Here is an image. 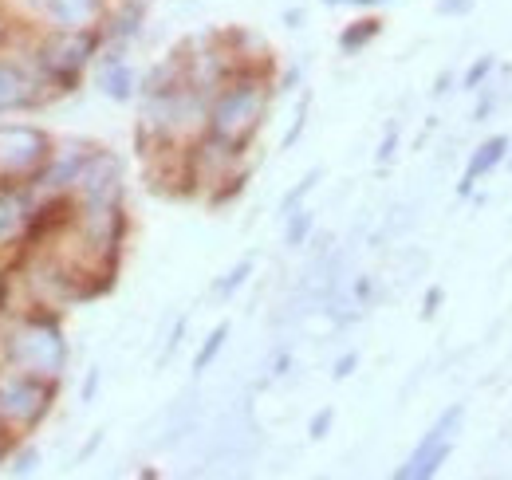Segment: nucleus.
Listing matches in <instances>:
<instances>
[{"label": "nucleus", "instance_id": "1", "mask_svg": "<svg viewBox=\"0 0 512 480\" xmlns=\"http://www.w3.org/2000/svg\"><path fill=\"white\" fill-rule=\"evenodd\" d=\"M8 359L16 362L24 374H36V378L48 374V378H52V374H60V366H64L67 347L52 323H24V327L8 339Z\"/></svg>", "mask_w": 512, "mask_h": 480}, {"label": "nucleus", "instance_id": "17", "mask_svg": "<svg viewBox=\"0 0 512 480\" xmlns=\"http://www.w3.org/2000/svg\"><path fill=\"white\" fill-rule=\"evenodd\" d=\"M312 185H316V174H308V178H304V185H300L296 193H288V201H284V209H292V205H296V201H300V197H304V193H308Z\"/></svg>", "mask_w": 512, "mask_h": 480}, {"label": "nucleus", "instance_id": "15", "mask_svg": "<svg viewBox=\"0 0 512 480\" xmlns=\"http://www.w3.org/2000/svg\"><path fill=\"white\" fill-rule=\"evenodd\" d=\"M489 71H493V56H485V60H477V63H473V67H469V75H465V87L473 91V87H477V83H481V79H485Z\"/></svg>", "mask_w": 512, "mask_h": 480}, {"label": "nucleus", "instance_id": "5", "mask_svg": "<svg viewBox=\"0 0 512 480\" xmlns=\"http://www.w3.org/2000/svg\"><path fill=\"white\" fill-rule=\"evenodd\" d=\"M87 52H91V36H60V40H52V44L40 52V60H44V67H48L52 75L71 79V75L83 67Z\"/></svg>", "mask_w": 512, "mask_h": 480}, {"label": "nucleus", "instance_id": "2", "mask_svg": "<svg viewBox=\"0 0 512 480\" xmlns=\"http://www.w3.org/2000/svg\"><path fill=\"white\" fill-rule=\"evenodd\" d=\"M48 410V390L36 374H8L0 382V418L12 425H32Z\"/></svg>", "mask_w": 512, "mask_h": 480}, {"label": "nucleus", "instance_id": "3", "mask_svg": "<svg viewBox=\"0 0 512 480\" xmlns=\"http://www.w3.org/2000/svg\"><path fill=\"white\" fill-rule=\"evenodd\" d=\"M44 158H48L44 134L28 130V126H4L0 130V178L32 174Z\"/></svg>", "mask_w": 512, "mask_h": 480}, {"label": "nucleus", "instance_id": "16", "mask_svg": "<svg viewBox=\"0 0 512 480\" xmlns=\"http://www.w3.org/2000/svg\"><path fill=\"white\" fill-rule=\"evenodd\" d=\"M249 272H253V264H249V260H245V264H237V268H233V272H229V280H225V284H221V292H233V288H241V284H245V276H249Z\"/></svg>", "mask_w": 512, "mask_h": 480}, {"label": "nucleus", "instance_id": "18", "mask_svg": "<svg viewBox=\"0 0 512 480\" xmlns=\"http://www.w3.org/2000/svg\"><path fill=\"white\" fill-rule=\"evenodd\" d=\"M438 303H442V292H438V288H434V292H426V307H422V315L430 319V315L438 311Z\"/></svg>", "mask_w": 512, "mask_h": 480}, {"label": "nucleus", "instance_id": "6", "mask_svg": "<svg viewBox=\"0 0 512 480\" xmlns=\"http://www.w3.org/2000/svg\"><path fill=\"white\" fill-rule=\"evenodd\" d=\"M505 150H509V138H489L477 154H473V162H469V170H465V178L457 181V193L465 197V193H473V185H477V178H485L489 170H497V162H505Z\"/></svg>", "mask_w": 512, "mask_h": 480}, {"label": "nucleus", "instance_id": "19", "mask_svg": "<svg viewBox=\"0 0 512 480\" xmlns=\"http://www.w3.org/2000/svg\"><path fill=\"white\" fill-rule=\"evenodd\" d=\"M331 425V410H323V414H316V421H312V437H323V429Z\"/></svg>", "mask_w": 512, "mask_h": 480}, {"label": "nucleus", "instance_id": "14", "mask_svg": "<svg viewBox=\"0 0 512 480\" xmlns=\"http://www.w3.org/2000/svg\"><path fill=\"white\" fill-rule=\"evenodd\" d=\"M308 229H312V213H292V225H288V244H292V248H296V244H304Z\"/></svg>", "mask_w": 512, "mask_h": 480}, {"label": "nucleus", "instance_id": "7", "mask_svg": "<svg viewBox=\"0 0 512 480\" xmlns=\"http://www.w3.org/2000/svg\"><path fill=\"white\" fill-rule=\"evenodd\" d=\"M457 418H461V406H453V410H446V414H442V421H438V425H434V429H430V433L422 437V445L414 449L410 465H406V469H398V477L414 480V473H418V465H422V461H426V457H430V453H434V449H438L442 441H449V429L457 425Z\"/></svg>", "mask_w": 512, "mask_h": 480}, {"label": "nucleus", "instance_id": "8", "mask_svg": "<svg viewBox=\"0 0 512 480\" xmlns=\"http://www.w3.org/2000/svg\"><path fill=\"white\" fill-rule=\"evenodd\" d=\"M48 12H52V20H56L60 28L75 32V28H83L87 20H95L99 0H48Z\"/></svg>", "mask_w": 512, "mask_h": 480}, {"label": "nucleus", "instance_id": "9", "mask_svg": "<svg viewBox=\"0 0 512 480\" xmlns=\"http://www.w3.org/2000/svg\"><path fill=\"white\" fill-rule=\"evenodd\" d=\"M24 221H28V205H24V197L12 193V189H0V244L16 237V233L24 229Z\"/></svg>", "mask_w": 512, "mask_h": 480}, {"label": "nucleus", "instance_id": "10", "mask_svg": "<svg viewBox=\"0 0 512 480\" xmlns=\"http://www.w3.org/2000/svg\"><path fill=\"white\" fill-rule=\"evenodd\" d=\"M32 99V87H28V79L16 71V67H8V63H0V111H12V107H24Z\"/></svg>", "mask_w": 512, "mask_h": 480}, {"label": "nucleus", "instance_id": "21", "mask_svg": "<svg viewBox=\"0 0 512 480\" xmlns=\"http://www.w3.org/2000/svg\"><path fill=\"white\" fill-rule=\"evenodd\" d=\"M461 8H469V0H446L442 4V12H461Z\"/></svg>", "mask_w": 512, "mask_h": 480}, {"label": "nucleus", "instance_id": "13", "mask_svg": "<svg viewBox=\"0 0 512 480\" xmlns=\"http://www.w3.org/2000/svg\"><path fill=\"white\" fill-rule=\"evenodd\" d=\"M225 335H229V327H217V331L209 335V343H205V347H201V355L193 359V370H197V374H201V370H209V362L221 355V347H225Z\"/></svg>", "mask_w": 512, "mask_h": 480}, {"label": "nucleus", "instance_id": "20", "mask_svg": "<svg viewBox=\"0 0 512 480\" xmlns=\"http://www.w3.org/2000/svg\"><path fill=\"white\" fill-rule=\"evenodd\" d=\"M351 366H355V355H347V359L335 366V378H347V374H351Z\"/></svg>", "mask_w": 512, "mask_h": 480}, {"label": "nucleus", "instance_id": "22", "mask_svg": "<svg viewBox=\"0 0 512 480\" xmlns=\"http://www.w3.org/2000/svg\"><path fill=\"white\" fill-rule=\"evenodd\" d=\"M351 4H383V0H351Z\"/></svg>", "mask_w": 512, "mask_h": 480}, {"label": "nucleus", "instance_id": "4", "mask_svg": "<svg viewBox=\"0 0 512 480\" xmlns=\"http://www.w3.org/2000/svg\"><path fill=\"white\" fill-rule=\"evenodd\" d=\"M256 115H260V91H256V87H237V91H229V95L217 103V111H213V130H217L221 138L237 142V138H245L256 126Z\"/></svg>", "mask_w": 512, "mask_h": 480}, {"label": "nucleus", "instance_id": "11", "mask_svg": "<svg viewBox=\"0 0 512 480\" xmlns=\"http://www.w3.org/2000/svg\"><path fill=\"white\" fill-rule=\"evenodd\" d=\"M71 181H79V158H64V162H52L44 174H40V189H64Z\"/></svg>", "mask_w": 512, "mask_h": 480}, {"label": "nucleus", "instance_id": "12", "mask_svg": "<svg viewBox=\"0 0 512 480\" xmlns=\"http://www.w3.org/2000/svg\"><path fill=\"white\" fill-rule=\"evenodd\" d=\"M103 91H107L111 99H127L130 95V71L123 63H111V67L103 71Z\"/></svg>", "mask_w": 512, "mask_h": 480}]
</instances>
